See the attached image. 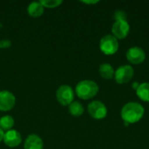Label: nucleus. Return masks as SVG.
<instances>
[{
  "mask_svg": "<svg viewBox=\"0 0 149 149\" xmlns=\"http://www.w3.org/2000/svg\"><path fill=\"white\" fill-rule=\"evenodd\" d=\"M145 109L142 105L138 102H128L123 106L120 111V117L124 123L134 124L140 121L144 116Z\"/></svg>",
  "mask_w": 149,
  "mask_h": 149,
  "instance_id": "nucleus-1",
  "label": "nucleus"
},
{
  "mask_svg": "<svg viewBox=\"0 0 149 149\" xmlns=\"http://www.w3.org/2000/svg\"><path fill=\"white\" fill-rule=\"evenodd\" d=\"M99 89V86L96 82L90 79H85L79 81L77 84L75 92L79 99L90 100L98 94Z\"/></svg>",
  "mask_w": 149,
  "mask_h": 149,
  "instance_id": "nucleus-2",
  "label": "nucleus"
},
{
  "mask_svg": "<svg viewBox=\"0 0 149 149\" xmlns=\"http://www.w3.org/2000/svg\"><path fill=\"white\" fill-rule=\"evenodd\" d=\"M100 49L106 55H113L119 50L118 39L112 34L105 35L100 41Z\"/></svg>",
  "mask_w": 149,
  "mask_h": 149,
  "instance_id": "nucleus-3",
  "label": "nucleus"
},
{
  "mask_svg": "<svg viewBox=\"0 0 149 149\" xmlns=\"http://www.w3.org/2000/svg\"><path fill=\"white\" fill-rule=\"evenodd\" d=\"M56 98L59 104L63 106H69L73 102L74 91L70 86L62 85L56 91Z\"/></svg>",
  "mask_w": 149,
  "mask_h": 149,
  "instance_id": "nucleus-4",
  "label": "nucleus"
},
{
  "mask_svg": "<svg viewBox=\"0 0 149 149\" xmlns=\"http://www.w3.org/2000/svg\"><path fill=\"white\" fill-rule=\"evenodd\" d=\"M134 74V68L129 65H124L117 68V70L114 72L113 79L120 85L127 84L132 79Z\"/></svg>",
  "mask_w": 149,
  "mask_h": 149,
  "instance_id": "nucleus-5",
  "label": "nucleus"
},
{
  "mask_svg": "<svg viewBox=\"0 0 149 149\" xmlns=\"http://www.w3.org/2000/svg\"><path fill=\"white\" fill-rule=\"evenodd\" d=\"M90 116L95 120H103L107 115V107L100 100L92 101L87 107Z\"/></svg>",
  "mask_w": 149,
  "mask_h": 149,
  "instance_id": "nucleus-6",
  "label": "nucleus"
},
{
  "mask_svg": "<svg viewBox=\"0 0 149 149\" xmlns=\"http://www.w3.org/2000/svg\"><path fill=\"white\" fill-rule=\"evenodd\" d=\"M126 58L129 63L133 65H140L145 61L146 52L141 47L133 46L127 51Z\"/></svg>",
  "mask_w": 149,
  "mask_h": 149,
  "instance_id": "nucleus-7",
  "label": "nucleus"
},
{
  "mask_svg": "<svg viewBox=\"0 0 149 149\" xmlns=\"http://www.w3.org/2000/svg\"><path fill=\"white\" fill-rule=\"evenodd\" d=\"M130 31V25L127 20L115 21L112 26V35L117 39H124Z\"/></svg>",
  "mask_w": 149,
  "mask_h": 149,
  "instance_id": "nucleus-8",
  "label": "nucleus"
},
{
  "mask_svg": "<svg viewBox=\"0 0 149 149\" xmlns=\"http://www.w3.org/2000/svg\"><path fill=\"white\" fill-rule=\"evenodd\" d=\"M16 104L15 95L7 90L0 92V110L1 111H10Z\"/></svg>",
  "mask_w": 149,
  "mask_h": 149,
  "instance_id": "nucleus-9",
  "label": "nucleus"
},
{
  "mask_svg": "<svg viewBox=\"0 0 149 149\" xmlns=\"http://www.w3.org/2000/svg\"><path fill=\"white\" fill-rule=\"evenodd\" d=\"M3 142L10 148H16L22 142V136L20 133L15 129L6 131L3 134Z\"/></svg>",
  "mask_w": 149,
  "mask_h": 149,
  "instance_id": "nucleus-10",
  "label": "nucleus"
},
{
  "mask_svg": "<svg viewBox=\"0 0 149 149\" xmlns=\"http://www.w3.org/2000/svg\"><path fill=\"white\" fill-rule=\"evenodd\" d=\"M43 141L37 134L29 135L24 141V149H43Z\"/></svg>",
  "mask_w": 149,
  "mask_h": 149,
  "instance_id": "nucleus-11",
  "label": "nucleus"
},
{
  "mask_svg": "<svg viewBox=\"0 0 149 149\" xmlns=\"http://www.w3.org/2000/svg\"><path fill=\"white\" fill-rule=\"evenodd\" d=\"M45 7L39 2H31L27 8L28 14L32 17H38L43 15Z\"/></svg>",
  "mask_w": 149,
  "mask_h": 149,
  "instance_id": "nucleus-12",
  "label": "nucleus"
},
{
  "mask_svg": "<svg viewBox=\"0 0 149 149\" xmlns=\"http://www.w3.org/2000/svg\"><path fill=\"white\" fill-rule=\"evenodd\" d=\"M114 72H115V71H114L113 67L108 63H103L99 67V73L105 79H113Z\"/></svg>",
  "mask_w": 149,
  "mask_h": 149,
  "instance_id": "nucleus-13",
  "label": "nucleus"
},
{
  "mask_svg": "<svg viewBox=\"0 0 149 149\" xmlns=\"http://www.w3.org/2000/svg\"><path fill=\"white\" fill-rule=\"evenodd\" d=\"M137 96L145 102H149V82H143L136 89Z\"/></svg>",
  "mask_w": 149,
  "mask_h": 149,
  "instance_id": "nucleus-14",
  "label": "nucleus"
},
{
  "mask_svg": "<svg viewBox=\"0 0 149 149\" xmlns=\"http://www.w3.org/2000/svg\"><path fill=\"white\" fill-rule=\"evenodd\" d=\"M14 119L10 115H4L0 118V128L3 131H9L14 126Z\"/></svg>",
  "mask_w": 149,
  "mask_h": 149,
  "instance_id": "nucleus-15",
  "label": "nucleus"
},
{
  "mask_svg": "<svg viewBox=\"0 0 149 149\" xmlns=\"http://www.w3.org/2000/svg\"><path fill=\"white\" fill-rule=\"evenodd\" d=\"M69 113L75 117H79L83 114L84 113V107L79 101H73L69 105Z\"/></svg>",
  "mask_w": 149,
  "mask_h": 149,
  "instance_id": "nucleus-16",
  "label": "nucleus"
},
{
  "mask_svg": "<svg viewBox=\"0 0 149 149\" xmlns=\"http://www.w3.org/2000/svg\"><path fill=\"white\" fill-rule=\"evenodd\" d=\"M40 3L45 8H56L63 2L61 0H41Z\"/></svg>",
  "mask_w": 149,
  "mask_h": 149,
  "instance_id": "nucleus-17",
  "label": "nucleus"
},
{
  "mask_svg": "<svg viewBox=\"0 0 149 149\" xmlns=\"http://www.w3.org/2000/svg\"><path fill=\"white\" fill-rule=\"evenodd\" d=\"M113 17L115 21H120V20H127V13L123 10H117L113 14Z\"/></svg>",
  "mask_w": 149,
  "mask_h": 149,
  "instance_id": "nucleus-18",
  "label": "nucleus"
},
{
  "mask_svg": "<svg viewBox=\"0 0 149 149\" xmlns=\"http://www.w3.org/2000/svg\"><path fill=\"white\" fill-rule=\"evenodd\" d=\"M11 45V43L8 39H3L0 41V49H4V48H9Z\"/></svg>",
  "mask_w": 149,
  "mask_h": 149,
  "instance_id": "nucleus-19",
  "label": "nucleus"
},
{
  "mask_svg": "<svg viewBox=\"0 0 149 149\" xmlns=\"http://www.w3.org/2000/svg\"><path fill=\"white\" fill-rule=\"evenodd\" d=\"M82 3H86V4H95L99 3V1H82Z\"/></svg>",
  "mask_w": 149,
  "mask_h": 149,
  "instance_id": "nucleus-20",
  "label": "nucleus"
},
{
  "mask_svg": "<svg viewBox=\"0 0 149 149\" xmlns=\"http://www.w3.org/2000/svg\"><path fill=\"white\" fill-rule=\"evenodd\" d=\"M3 134H4V132L0 128V142L3 141Z\"/></svg>",
  "mask_w": 149,
  "mask_h": 149,
  "instance_id": "nucleus-21",
  "label": "nucleus"
}]
</instances>
